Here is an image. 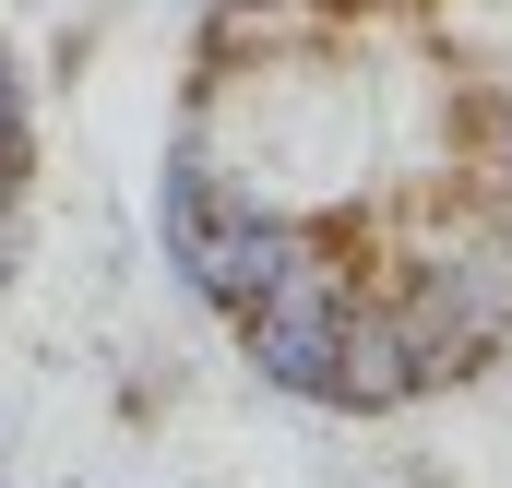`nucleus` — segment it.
<instances>
[{"instance_id": "obj_3", "label": "nucleus", "mask_w": 512, "mask_h": 488, "mask_svg": "<svg viewBox=\"0 0 512 488\" xmlns=\"http://www.w3.org/2000/svg\"><path fill=\"white\" fill-rule=\"evenodd\" d=\"M36 191V96H24V60L0 48V203Z\"/></svg>"}, {"instance_id": "obj_4", "label": "nucleus", "mask_w": 512, "mask_h": 488, "mask_svg": "<svg viewBox=\"0 0 512 488\" xmlns=\"http://www.w3.org/2000/svg\"><path fill=\"white\" fill-rule=\"evenodd\" d=\"M24 250H36V227H24V203H0V298L24 286Z\"/></svg>"}, {"instance_id": "obj_2", "label": "nucleus", "mask_w": 512, "mask_h": 488, "mask_svg": "<svg viewBox=\"0 0 512 488\" xmlns=\"http://www.w3.org/2000/svg\"><path fill=\"white\" fill-rule=\"evenodd\" d=\"M405 405H429V393H417V334H405V310H393V298H370V286H358L334 417H405Z\"/></svg>"}, {"instance_id": "obj_6", "label": "nucleus", "mask_w": 512, "mask_h": 488, "mask_svg": "<svg viewBox=\"0 0 512 488\" xmlns=\"http://www.w3.org/2000/svg\"><path fill=\"white\" fill-rule=\"evenodd\" d=\"M203 12H286V0H203Z\"/></svg>"}, {"instance_id": "obj_7", "label": "nucleus", "mask_w": 512, "mask_h": 488, "mask_svg": "<svg viewBox=\"0 0 512 488\" xmlns=\"http://www.w3.org/2000/svg\"><path fill=\"white\" fill-rule=\"evenodd\" d=\"M0 488H12V465H0Z\"/></svg>"}, {"instance_id": "obj_5", "label": "nucleus", "mask_w": 512, "mask_h": 488, "mask_svg": "<svg viewBox=\"0 0 512 488\" xmlns=\"http://www.w3.org/2000/svg\"><path fill=\"white\" fill-rule=\"evenodd\" d=\"M393 488H453V477H441V465H405V477H393Z\"/></svg>"}, {"instance_id": "obj_1", "label": "nucleus", "mask_w": 512, "mask_h": 488, "mask_svg": "<svg viewBox=\"0 0 512 488\" xmlns=\"http://www.w3.org/2000/svg\"><path fill=\"white\" fill-rule=\"evenodd\" d=\"M346 322H358V262L322 250V262H298L286 286H262L251 310H239V358H251L286 405H334V381H346Z\"/></svg>"}]
</instances>
